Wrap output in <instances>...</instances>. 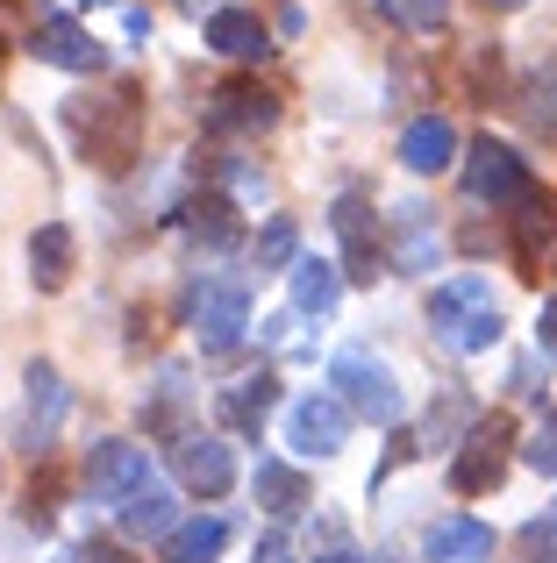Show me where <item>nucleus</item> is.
<instances>
[{"instance_id": "nucleus-27", "label": "nucleus", "mask_w": 557, "mask_h": 563, "mask_svg": "<svg viewBox=\"0 0 557 563\" xmlns=\"http://www.w3.org/2000/svg\"><path fill=\"white\" fill-rule=\"evenodd\" d=\"M522 464L544 471V478H557V413H544V428H536V435L522 442Z\"/></svg>"}, {"instance_id": "nucleus-3", "label": "nucleus", "mask_w": 557, "mask_h": 563, "mask_svg": "<svg viewBox=\"0 0 557 563\" xmlns=\"http://www.w3.org/2000/svg\"><path fill=\"white\" fill-rule=\"evenodd\" d=\"M429 335L458 357H479L501 343V300L487 292V278H444L429 292Z\"/></svg>"}, {"instance_id": "nucleus-24", "label": "nucleus", "mask_w": 557, "mask_h": 563, "mask_svg": "<svg viewBox=\"0 0 557 563\" xmlns=\"http://www.w3.org/2000/svg\"><path fill=\"white\" fill-rule=\"evenodd\" d=\"M522 122H529L536 136H557V65L522 86Z\"/></svg>"}, {"instance_id": "nucleus-23", "label": "nucleus", "mask_w": 557, "mask_h": 563, "mask_svg": "<svg viewBox=\"0 0 557 563\" xmlns=\"http://www.w3.org/2000/svg\"><path fill=\"white\" fill-rule=\"evenodd\" d=\"M379 14L393 29H407V36H429V29L450 22V0H379Z\"/></svg>"}, {"instance_id": "nucleus-15", "label": "nucleus", "mask_w": 557, "mask_h": 563, "mask_svg": "<svg viewBox=\"0 0 557 563\" xmlns=\"http://www.w3.org/2000/svg\"><path fill=\"white\" fill-rule=\"evenodd\" d=\"M422 556H429V563H487V556H493V528L472 521V514H450V521L429 528Z\"/></svg>"}, {"instance_id": "nucleus-13", "label": "nucleus", "mask_w": 557, "mask_h": 563, "mask_svg": "<svg viewBox=\"0 0 557 563\" xmlns=\"http://www.w3.org/2000/svg\"><path fill=\"white\" fill-rule=\"evenodd\" d=\"M336 235H343V272L350 278H364V286H372L379 278V243H372V200H364L358 186L343 192V200H336Z\"/></svg>"}, {"instance_id": "nucleus-4", "label": "nucleus", "mask_w": 557, "mask_h": 563, "mask_svg": "<svg viewBox=\"0 0 557 563\" xmlns=\"http://www.w3.org/2000/svg\"><path fill=\"white\" fill-rule=\"evenodd\" d=\"M507 442H515V421H507V413H479V421L465 428L458 456H450V493H458V499L493 493L501 471H507Z\"/></svg>"}, {"instance_id": "nucleus-26", "label": "nucleus", "mask_w": 557, "mask_h": 563, "mask_svg": "<svg viewBox=\"0 0 557 563\" xmlns=\"http://www.w3.org/2000/svg\"><path fill=\"white\" fill-rule=\"evenodd\" d=\"M472 428V399H465V393H450V399H436V407H429V421H422V442H444L450 435V428Z\"/></svg>"}, {"instance_id": "nucleus-18", "label": "nucleus", "mask_w": 557, "mask_h": 563, "mask_svg": "<svg viewBox=\"0 0 557 563\" xmlns=\"http://www.w3.org/2000/svg\"><path fill=\"white\" fill-rule=\"evenodd\" d=\"M215 413H222V428H237V435H258L265 428V413H272V378L258 372V378H237L222 399H215Z\"/></svg>"}, {"instance_id": "nucleus-30", "label": "nucleus", "mask_w": 557, "mask_h": 563, "mask_svg": "<svg viewBox=\"0 0 557 563\" xmlns=\"http://www.w3.org/2000/svg\"><path fill=\"white\" fill-rule=\"evenodd\" d=\"M179 8H194V14H222L229 0H179Z\"/></svg>"}, {"instance_id": "nucleus-29", "label": "nucleus", "mask_w": 557, "mask_h": 563, "mask_svg": "<svg viewBox=\"0 0 557 563\" xmlns=\"http://www.w3.org/2000/svg\"><path fill=\"white\" fill-rule=\"evenodd\" d=\"M536 350L557 364V300H544V314H536Z\"/></svg>"}, {"instance_id": "nucleus-1", "label": "nucleus", "mask_w": 557, "mask_h": 563, "mask_svg": "<svg viewBox=\"0 0 557 563\" xmlns=\"http://www.w3.org/2000/svg\"><path fill=\"white\" fill-rule=\"evenodd\" d=\"M86 485H94V499L129 536H172V493L157 485L151 456H143L136 442H100V450L86 456Z\"/></svg>"}, {"instance_id": "nucleus-10", "label": "nucleus", "mask_w": 557, "mask_h": 563, "mask_svg": "<svg viewBox=\"0 0 557 563\" xmlns=\"http://www.w3.org/2000/svg\"><path fill=\"white\" fill-rule=\"evenodd\" d=\"M172 478H179L186 493H200V499H222L229 485H237V456H229V442L186 428V435H172Z\"/></svg>"}, {"instance_id": "nucleus-5", "label": "nucleus", "mask_w": 557, "mask_h": 563, "mask_svg": "<svg viewBox=\"0 0 557 563\" xmlns=\"http://www.w3.org/2000/svg\"><path fill=\"white\" fill-rule=\"evenodd\" d=\"M465 192H472L479 207H522V200H536L529 157H515L507 143L479 136L472 151H465Z\"/></svg>"}, {"instance_id": "nucleus-33", "label": "nucleus", "mask_w": 557, "mask_h": 563, "mask_svg": "<svg viewBox=\"0 0 557 563\" xmlns=\"http://www.w3.org/2000/svg\"><path fill=\"white\" fill-rule=\"evenodd\" d=\"M79 8H108V0H79Z\"/></svg>"}, {"instance_id": "nucleus-32", "label": "nucleus", "mask_w": 557, "mask_h": 563, "mask_svg": "<svg viewBox=\"0 0 557 563\" xmlns=\"http://www.w3.org/2000/svg\"><path fill=\"white\" fill-rule=\"evenodd\" d=\"M493 8H522V0H493Z\"/></svg>"}, {"instance_id": "nucleus-2", "label": "nucleus", "mask_w": 557, "mask_h": 563, "mask_svg": "<svg viewBox=\"0 0 557 563\" xmlns=\"http://www.w3.org/2000/svg\"><path fill=\"white\" fill-rule=\"evenodd\" d=\"M65 129H72V143H79L86 165L122 172L129 157L143 151V86L136 79H114L108 93L72 100V108H65Z\"/></svg>"}, {"instance_id": "nucleus-17", "label": "nucleus", "mask_w": 557, "mask_h": 563, "mask_svg": "<svg viewBox=\"0 0 557 563\" xmlns=\"http://www.w3.org/2000/svg\"><path fill=\"white\" fill-rule=\"evenodd\" d=\"M29 278H36V292H65V278H72V229L65 221L29 229Z\"/></svg>"}, {"instance_id": "nucleus-22", "label": "nucleus", "mask_w": 557, "mask_h": 563, "mask_svg": "<svg viewBox=\"0 0 557 563\" xmlns=\"http://www.w3.org/2000/svg\"><path fill=\"white\" fill-rule=\"evenodd\" d=\"M401 250H393V264L401 272H429V257H436V229H422V207H401Z\"/></svg>"}, {"instance_id": "nucleus-14", "label": "nucleus", "mask_w": 557, "mask_h": 563, "mask_svg": "<svg viewBox=\"0 0 557 563\" xmlns=\"http://www.w3.org/2000/svg\"><path fill=\"white\" fill-rule=\"evenodd\" d=\"M450 157H458V129H450L444 114H415V122L401 129V165L407 172L436 179V172H450Z\"/></svg>"}, {"instance_id": "nucleus-20", "label": "nucleus", "mask_w": 557, "mask_h": 563, "mask_svg": "<svg viewBox=\"0 0 557 563\" xmlns=\"http://www.w3.org/2000/svg\"><path fill=\"white\" fill-rule=\"evenodd\" d=\"M307 499H315V493H307L301 471L278 464V456H258V507H265V514H301Z\"/></svg>"}, {"instance_id": "nucleus-8", "label": "nucleus", "mask_w": 557, "mask_h": 563, "mask_svg": "<svg viewBox=\"0 0 557 563\" xmlns=\"http://www.w3.org/2000/svg\"><path fill=\"white\" fill-rule=\"evenodd\" d=\"M243 329H251V292H243V278H208V286L194 292V335L200 350H237Z\"/></svg>"}, {"instance_id": "nucleus-28", "label": "nucleus", "mask_w": 557, "mask_h": 563, "mask_svg": "<svg viewBox=\"0 0 557 563\" xmlns=\"http://www.w3.org/2000/svg\"><path fill=\"white\" fill-rule=\"evenodd\" d=\"M258 563H301V550H293V542L272 528V536H258Z\"/></svg>"}, {"instance_id": "nucleus-12", "label": "nucleus", "mask_w": 557, "mask_h": 563, "mask_svg": "<svg viewBox=\"0 0 557 563\" xmlns=\"http://www.w3.org/2000/svg\"><path fill=\"white\" fill-rule=\"evenodd\" d=\"M29 51H36L43 65H57V71H100V65H108V51H100V43L86 36L72 14H43V22H36V43H29Z\"/></svg>"}, {"instance_id": "nucleus-9", "label": "nucleus", "mask_w": 557, "mask_h": 563, "mask_svg": "<svg viewBox=\"0 0 557 563\" xmlns=\"http://www.w3.org/2000/svg\"><path fill=\"white\" fill-rule=\"evenodd\" d=\"M200 122H208L215 136H258V129L278 122V93L258 86V79H222L208 93V114H200Z\"/></svg>"}, {"instance_id": "nucleus-16", "label": "nucleus", "mask_w": 557, "mask_h": 563, "mask_svg": "<svg viewBox=\"0 0 557 563\" xmlns=\"http://www.w3.org/2000/svg\"><path fill=\"white\" fill-rule=\"evenodd\" d=\"M208 51L258 65V57H272V29L258 22L251 8H222V14H208Z\"/></svg>"}, {"instance_id": "nucleus-6", "label": "nucleus", "mask_w": 557, "mask_h": 563, "mask_svg": "<svg viewBox=\"0 0 557 563\" xmlns=\"http://www.w3.org/2000/svg\"><path fill=\"white\" fill-rule=\"evenodd\" d=\"M329 385L336 399H343L350 413H364V421H401V385H393V372L372 357V350H343V357L329 364Z\"/></svg>"}, {"instance_id": "nucleus-7", "label": "nucleus", "mask_w": 557, "mask_h": 563, "mask_svg": "<svg viewBox=\"0 0 557 563\" xmlns=\"http://www.w3.org/2000/svg\"><path fill=\"white\" fill-rule=\"evenodd\" d=\"M29 393H22V413H14V450L22 456H43L57 442V428H65V407H72V385L57 378V364H29Z\"/></svg>"}, {"instance_id": "nucleus-19", "label": "nucleus", "mask_w": 557, "mask_h": 563, "mask_svg": "<svg viewBox=\"0 0 557 563\" xmlns=\"http://www.w3.org/2000/svg\"><path fill=\"white\" fill-rule=\"evenodd\" d=\"M222 550H229V521L222 514H200V521H186V528L165 536V563H215Z\"/></svg>"}, {"instance_id": "nucleus-25", "label": "nucleus", "mask_w": 557, "mask_h": 563, "mask_svg": "<svg viewBox=\"0 0 557 563\" xmlns=\"http://www.w3.org/2000/svg\"><path fill=\"white\" fill-rule=\"evenodd\" d=\"M293 264H301V235L278 214V221H265V235H258V272H293Z\"/></svg>"}, {"instance_id": "nucleus-31", "label": "nucleus", "mask_w": 557, "mask_h": 563, "mask_svg": "<svg viewBox=\"0 0 557 563\" xmlns=\"http://www.w3.org/2000/svg\"><path fill=\"white\" fill-rule=\"evenodd\" d=\"M315 563H358V556H350V550H329V556H315Z\"/></svg>"}, {"instance_id": "nucleus-11", "label": "nucleus", "mask_w": 557, "mask_h": 563, "mask_svg": "<svg viewBox=\"0 0 557 563\" xmlns=\"http://www.w3.org/2000/svg\"><path fill=\"white\" fill-rule=\"evenodd\" d=\"M343 435H350V407L336 393H307V399H293V413H286V442L301 456H336L343 450Z\"/></svg>"}, {"instance_id": "nucleus-21", "label": "nucleus", "mask_w": 557, "mask_h": 563, "mask_svg": "<svg viewBox=\"0 0 557 563\" xmlns=\"http://www.w3.org/2000/svg\"><path fill=\"white\" fill-rule=\"evenodd\" d=\"M336 300H343V272H336V264H321V257L293 264V307H301V314H329Z\"/></svg>"}]
</instances>
